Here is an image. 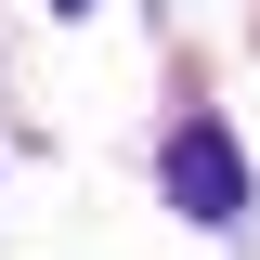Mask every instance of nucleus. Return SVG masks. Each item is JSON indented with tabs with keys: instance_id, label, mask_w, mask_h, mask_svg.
<instances>
[{
	"instance_id": "f257e3e1",
	"label": "nucleus",
	"mask_w": 260,
	"mask_h": 260,
	"mask_svg": "<svg viewBox=\"0 0 260 260\" xmlns=\"http://www.w3.org/2000/svg\"><path fill=\"white\" fill-rule=\"evenodd\" d=\"M169 195H182L195 221H234V208H247V169H234V130L221 117H182L169 130Z\"/></svg>"
}]
</instances>
